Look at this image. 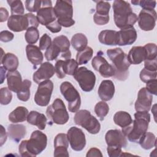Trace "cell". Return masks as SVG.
Segmentation results:
<instances>
[{
  "label": "cell",
  "instance_id": "obj_1",
  "mask_svg": "<svg viewBox=\"0 0 157 157\" xmlns=\"http://www.w3.org/2000/svg\"><path fill=\"white\" fill-rule=\"evenodd\" d=\"M150 115L147 112H136L132 123L122 128V132L129 141L139 142L140 137L147 131Z\"/></svg>",
  "mask_w": 157,
  "mask_h": 157
},
{
  "label": "cell",
  "instance_id": "obj_2",
  "mask_svg": "<svg viewBox=\"0 0 157 157\" xmlns=\"http://www.w3.org/2000/svg\"><path fill=\"white\" fill-rule=\"evenodd\" d=\"M113 10L115 24L120 29L133 26L137 21V15L132 12L130 4L127 1H114Z\"/></svg>",
  "mask_w": 157,
  "mask_h": 157
},
{
  "label": "cell",
  "instance_id": "obj_3",
  "mask_svg": "<svg viewBox=\"0 0 157 157\" xmlns=\"http://www.w3.org/2000/svg\"><path fill=\"white\" fill-rule=\"evenodd\" d=\"M47 145V136L40 131H33L29 140L21 141L18 151L21 156H36L42 153Z\"/></svg>",
  "mask_w": 157,
  "mask_h": 157
},
{
  "label": "cell",
  "instance_id": "obj_4",
  "mask_svg": "<svg viewBox=\"0 0 157 157\" xmlns=\"http://www.w3.org/2000/svg\"><path fill=\"white\" fill-rule=\"evenodd\" d=\"M107 54L115 70L113 77L119 80H125L128 77V69L131 65L127 55L120 48L108 49Z\"/></svg>",
  "mask_w": 157,
  "mask_h": 157
},
{
  "label": "cell",
  "instance_id": "obj_5",
  "mask_svg": "<svg viewBox=\"0 0 157 157\" xmlns=\"http://www.w3.org/2000/svg\"><path fill=\"white\" fill-rule=\"evenodd\" d=\"M54 12L58 23L65 28L75 24L73 19L72 2L69 0H58L54 7Z\"/></svg>",
  "mask_w": 157,
  "mask_h": 157
},
{
  "label": "cell",
  "instance_id": "obj_6",
  "mask_svg": "<svg viewBox=\"0 0 157 157\" xmlns=\"http://www.w3.org/2000/svg\"><path fill=\"white\" fill-rule=\"evenodd\" d=\"M46 115L50 121L57 124H66L69 119V115L66 110L65 104L63 101L59 98L56 99L53 102L47 107Z\"/></svg>",
  "mask_w": 157,
  "mask_h": 157
},
{
  "label": "cell",
  "instance_id": "obj_7",
  "mask_svg": "<svg viewBox=\"0 0 157 157\" xmlns=\"http://www.w3.org/2000/svg\"><path fill=\"white\" fill-rule=\"evenodd\" d=\"M76 124L85 128L92 134H98L101 129V124L98 120L87 110H78L74 117Z\"/></svg>",
  "mask_w": 157,
  "mask_h": 157
},
{
  "label": "cell",
  "instance_id": "obj_8",
  "mask_svg": "<svg viewBox=\"0 0 157 157\" xmlns=\"http://www.w3.org/2000/svg\"><path fill=\"white\" fill-rule=\"evenodd\" d=\"M60 91L68 102V109L71 112H77L81 105L80 94L75 87L69 82H64L60 85Z\"/></svg>",
  "mask_w": 157,
  "mask_h": 157
},
{
  "label": "cell",
  "instance_id": "obj_9",
  "mask_svg": "<svg viewBox=\"0 0 157 157\" xmlns=\"http://www.w3.org/2000/svg\"><path fill=\"white\" fill-rule=\"evenodd\" d=\"M73 76L83 91L90 92L94 88L96 83V75L86 67L78 68Z\"/></svg>",
  "mask_w": 157,
  "mask_h": 157
},
{
  "label": "cell",
  "instance_id": "obj_10",
  "mask_svg": "<svg viewBox=\"0 0 157 157\" xmlns=\"http://www.w3.org/2000/svg\"><path fill=\"white\" fill-rule=\"evenodd\" d=\"M53 90V83L50 80H47L40 83L34 96L36 104L42 107L47 105L50 102Z\"/></svg>",
  "mask_w": 157,
  "mask_h": 157
},
{
  "label": "cell",
  "instance_id": "obj_11",
  "mask_svg": "<svg viewBox=\"0 0 157 157\" xmlns=\"http://www.w3.org/2000/svg\"><path fill=\"white\" fill-rule=\"evenodd\" d=\"M71 147L74 151H82L86 145L85 135L83 131L75 126L71 127L67 133Z\"/></svg>",
  "mask_w": 157,
  "mask_h": 157
},
{
  "label": "cell",
  "instance_id": "obj_12",
  "mask_svg": "<svg viewBox=\"0 0 157 157\" xmlns=\"http://www.w3.org/2000/svg\"><path fill=\"white\" fill-rule=\"evenodd\" d=\"M37 18L40 24L47 26L57 20L51 1H42V6L37 12Z\"/></svg>",
  "mask_w": 157,
  "mask_h": 157
},
{
  "label": "cell",
  "instance_id": "obj_13",
  "mask_svg": "<svg viewBox=\"0 0 157 157\" xmlns=\"http://www.w3.org/2000/svg\"><path fill=\"white\" fill-rule=\"evenodd\" d=\"M95 56L91 61V64L94 69L98 71L100 75L105 78L113 77L115 75V70L110 64H109L105 58L99 52Z\"/></svg>",
  "mask_w": 157,
  "mask_h": 157
},
{
  "label": "cell",
  "instance_id": "obj_14",
  "mask_svg": "<svg viewBox=\"0 0 157 157\" xmlns=\"http://www.w3.org/2000/svg\"><path fill=\"white\" fill-rule=\"evenodd\" d=\"M138 25L140 28L145 31L154 29L156 21V12L155 9H142L137 17Z\"/></svg>",
  "mask_w": 157,
  "mask_h": 157
},
{
  "label": "cell",
  "instance_id": "obj_15",
  "mask_svg": "<svg viewBox=\"0 0 157 157\" xmlns=\"http://www.w3.org/2000/svg\"><path fill=\"white\" fill-rule=\"evenodd\" d=\"M96 2V13L93 17L94 21L98 25H106L109 21L110 4L109 2L104 1H98Z\"/></svg>",
  "mask_w": 157,
  "mask_h": 157
},
{
  "label": "cell",
  "instance_id": "obj_16",
  "mask_svg": "<svg viewBox=\"0 0 157 157\" xmlns=\"http://www.w3.org/2000/svg\"><path fill=\"white\" fill-rule=\"evenodd\" d=\"M153 101L152 94L146 89L141 88L138 93L137 98L135 102L136 112H147L150 110Z\"/></svg>",
  "mask_w": 157,
  "mask_h": 157
},
{
  "label": "cell",
  "instance_id": "obj_17",
  "mask_svg": "<svg viewBox=\"0 0 157 157\" xmlns=\"http://www.w3.org/2000/svg\"><path fill=\"white\" fill-rule=\"evenodd\" d=\"M55 73V67L49 62L42 63L38 69L33 74V78L38 85L47 80H49Z\"/></svg>",
  "mask_w": 157,
  "mask_h": 157
},
{
  "label": "cell",
  "instance_id": "obj_18",
  "mask_svg": "<svg viewBox=\"0 0 157 157\" xmlns=\"http://www.w3.org/2000/svg\"><path fill=\"white\" fill-rule=\"evenodd\" d=\"M105 139L107 146H117L121 148H126L127 146L126 136L119 129L109 130L105 134Z\"/></svg>",
  "mask_w": 157,
  "mask_h": 157
},
{
  "label": "cell",
  "instance_id": "obj_19",
  "mask_svg": "<svg viewBox=\"0 0 157 157\" xmlns=\"http://www.w3.org/2000/svg\"><path fill=\"white\" fill-rule=\"evenodd\" d=\"M137 32L134 26H129L120 29L118 31L117 45L124 46L132 44L137 39Z\"/></svg>",
  "mask_w": 157,
  "mask_h": 157
},
{
  "label": "cell",
  "instance_id": "obj_20",
  "mask_svg": "<svg viewBox=\"0 0 157 157\" xmlns=\"http://www.w3.org/2000/svg\"><path fill=\"white\" fill-rule=\"evenodd\" d=\"M9 29L14 32H21L29 28L28 20L25 15H11L7 20Z\"/></svg>",
  "mask_w": 157,
  "mask_h": 157
},
{
  "label": "cell",
  "instance_id": "obj_21",
  "mask_svg": "<svg viewBox=\"0 0 157 157\" xmlns=\"http://www.w3.org/2000/svg\"><path fill=\"white\" fill-rule=\"evenodd\" d=\"M69 140L67 134L59 133L57 134L54 139V156H69L67 148Z\"/></svg>",
  "mask_w": 157,
  "mask_h": 157
},
{
  "label": "cell",
  "instance_id": "obj_22",
  "mask_svg": "<svg viewBox=\"0 0 157 157\" xmlns=\"http://www.w3.org/2000/svg\"><path fill=\"white\" fill-rule=\"evenodd\" d=\"M98 94L103 101H109L112 99L115 93V86L112 80H104L101 82L99 88Z\"/></svg>",
  "mask_w": 157,
  "mask_h": 157
},
{
  "label": "cell",
  "instance_id": "obj_23",
  "mask_svg": "<svg viewBox=\"0 0 157 157\" xmlns=\"http://www.w3.org/2000/svg\"><path fill=\"white\" fill-rule=\"evenodd\" d=\"M40 50L39 47L34 45L29 44L26 47L27 58L34 66L41 64L43 61L44 56Z\"/></svg>",
  "mask_w": 157,
  "mask_h": 157
},
{
  "label": "cell",
  "instance_id": "obj_24",
  "mask_svg": "<svg viewBox=\"0 0 157 157\" xmlns=\"http://www.w3.org/2000/svg\"><path fill=\"white\" fill-rule=\"evenodd\" d=\"M7 86L9 89L15 93H18L23 84L22 78L20 73L18 71H9L6 75Z\"/></svg>",
  "mask_w": 157,
  "mask_h": 157
},
{
  "label": "cell",
  "instance_id": "obj_25",
  "mask_svg": "<svg viewBox=\"0 0 157 157\" xmlns=\"http://www.w3.org/2000/svg\"><path fill=\"white\" fill-rule=\"evenodd\" d=\"M127 56L131 64H139L146 58L145 49L141 46L132 47Z\"/></svg>",
  "mask_w": 157,
  "mask_h": 157
},
{
  "label": "cell",
  "instance_id": "obj_26",
  "mask_svg": "<svg viewBox=\"0 0 157 157\" xmlns=\"http://www.w3.org/2000/svg\"><path fill=\"white\" fill-rule=\"evenodd\" d=\"M26 134V127L21 124H11L8 126L7 134L9 138L15 142H18Z\"/></svg>",
  "mask_w": 157,
  "mask_h": 157
},
{
  "label": "cell",
  "instance_id": "obj_27",
  "mask_svg": "<svg viewBox=\"0 0 157 157\" xmlns=\"http://www.w3.org/2000/svg\"><path fill=\"white\" fill-rule=\"evenodd\" d=\"M26 120L28 123L36 126L40 130H44L45 128L47 118L43 113L37 111H31L28 115Z\"/></svg>",
  "mask_w": 157,
  "mask_h": 157
},
{
  "label": "cell",
  "instance_id": "obj_28",
  "mask_svg": "<svg viewBox=\"0 0 157 157\" xmlns=\"http://www.w3.org/2000/svg\"><path fill=\"white\" fill-rule=\"evenodd\" d=\"M99 42L107 45H116L118 43V31L115 30H103L98 36Z\"/></svg>",
  "mask_w": 157,
  "mask_h": 157
},
{
  "label": "cell",
  "instance_id": "obj_29",
  "mask_svg": "<svg viewBox=\"0 0 157 157\" xmlns=\"http://www.w3.org/2000/svg\"><path fill=\"white\" fill-rule=\"evenodd\" d=\"M1 63L4 67L9 71H16L18 66V59L16 55L12 53H7L1 55Z\"/></svg>",
  "mask_w": 157,
  "mask_h": 157
},
{
  "label": "cell",
  "instance_id": "obj_30",
  "mask_svg": "<svg viewBox=\"0 0 157 157\" xmlns=\"http://www.w3.org/2000/svg\"><path fill=\"white\" fill-rule=\"evenodd\" d=\"M28 110L23 106H18L9 115V120L12 123H20L27 120Z\"/></svg>",
  "mask_w": 157,
  "mask_h": 157
},
{
  "label": "cell",
  "instance_id": "obj_31",
  "mask_svg": "<svg viewBox=\"0 0 157 157\" xmlns=\"http://www.w3.org/2000/svg\"><path fill=\"white\" fill-rule=\"evenodd\" d=\"M132 121L130 114L124 111H118L113 116L114 123L122 128L130 125Z\"/></svg>",
  "mask_w": 157,
  "mask_h": 157
},
{
  "label": "cell",
  "instance_id": "obj_32",
  "mask_svg": "<svg viewBox=\"0 0 157 157\" xmlns=\"http://www.w3.org/2000/svg\"><path fill=\"white\" fill-rule=\"evenodd\" d=\"M71 43L75 50L80 52L87 47L88 39L83 33H77L72 37Z\"/></svg>",
  "mask_w": 157,
  "mask_h": 157
},
{
  "label": "cell",
  "instance_id": "obj_33",
  "mask_svg": "<svg viewBox=\"0 0 157 157\" xmlns=\"http://www.w3.org/2000/svg\"><path fill=\"white\" fill-rule=\"evenodd\" d=\"M156 139L155 134L151 132H146L139 139L140 145L145 150H149L156 146Z\"/></svg>",
  "mask_w": 157,
  "mask_h": 157
},
{
  "label": "cell",
  "instance_id": "obj_34",
  "mask_svg": "<svg viewBox=\"0 0 157 157\" xmlns=\"http://www.w3.org/2000/svg\"><path fill=\"white\" fill-rule=\"evenodd\" d=\"M93 50L91 47H86L82 51L78 52L76 55V61L78 65L86 64L92 58Z\"/></svg>",
  "mask_w": 157,
  "mask_h": 157
},
{
  "label": "cell",
  "instance_id": "obj_35",
  "mask_svg": "<svg viewBox=\"0 0 157 157\" xmlns=\"http://www.w3.org/2000/svg\"><path fill=\"white\" fill-rule=\"evenodd\" d=\"M31 86V82L29 80L25 79L23 81L22 86L20 90L17 93L19 100L26 102L28 101L30 97V87Z\"/></svg>",
  "mask_w": 157,
  "mask_h": 157
},
{
  "label": "cell",
  "instance_id": "obj_36",
  "mask_svg": "<svg viewBox=\"0 0 157 157\" xmlns=\"http://www.w3.org/2000/svg\"><path fill=\"white\" fill-rule=\"evenodd\" d=\"M52 42H53L59 47L61 50V54L66 53L69 50L70 42L68 38L64 35H61L56 37L55 38H54Z\"/></svg>",
  "mask_w": 157,
  "mask_h": 157
},
{
  "label": "cell",
  "instance_id": "obj_37",
  "mask_svg": "<svg viewBox=\"0 0 157 157\" xmlns=\"http://www.w3.org/2000/svg\"><path fill=\"white\" fill-rule=\"evenodd\" d=\"M12 15H23L25 12V9L23 3L20 0H8Z\"/></svg>",
  "mask_w": 157,
  "mask_h": 157
},
{
  "label": "cell",
  "instance_id": "obj_38",
  "mask_svg": "<svg viewBox=\"0 0 157 157\" xmlns=\"http://www.w3.org/2000/svg\"><path fill=\"white\" fill-rule=\"evenodd\" d=\"M109 111V107L105 101L98 102L94 107V112L99 118L101 121H102L104 117L108 114Z\"/></svg>",
  "mask_w": 157,
  "mask_h": 157
},
{
  "label": "cell",
  "instance_id": "obj_39",
  "mask_svg": "<svg viewBox=\"0 0 157 157\" xmlns=\"http://www.w3.org/2000/svg\"><path fill=\"white\" fill-rule=\"evenodd\" d=\"M26 41L29 44H36L39 38V32L35 27H29L27 29L25 34Z\"/></svg>",
  "mask_w": 157,
  "mask_h": 157
},
{
  "label": "cell",
  "instance_id": "obj_40",
  "mask_svg": "<svg viewBox=\"0 0 157 157\" xmlns=\"http://www.w3.org/2000/svg\"><path fill=\"white\" fill-rule=\"evenodd\" d=\"M78 64L76 60L74 59H69L64 60L63 68L66 74L69 75H74L75 71L78 69Z\"/></svg>",
  "mask_w": 157,
  "mask_h": 157
},
{
  "label": "cell",
  "instance_id": "obj_41",
  "mask_svg": "<svg viewBox=\"0 0 157 157\" xmlns=\"http://www.w3.org/2000/svg\"><path fill=\"white\" fill-rule=\"evenodd\" d=\"M60 53L61 50L59 47L52 42L51 45L46 50L44 54L45 57L47 61H53L57 58Z\"/></svg>",
  "mask_w": 157,
  "mask_h": 157
},
{
  "label": "cell",
  "instance_id": "obj_42",
  "mask_svg": "<svg viewBox=\"0 0 157 157\" xmlns=\"http://www.w3.org/2000/svg\"><path fill=\"white\" fill-rule=\"evenodd\" d=\"M144 47L146 51V58L145 60H153L157 59V47L155 44L148 43Z\"/></svg>",
  "mask_w": 157,
  "mask_h": 157
},
{
  "label": "cell",
  "instance_id": "obj_43",
  "mask_svg": "<svg viewBox=\"0 0 157 157\" xmlns=\"http://www.w3.org/2000/svg\"><path fill=\"white\" fill-rule=\"evenodd\" d=\"M12 99V94L9 88L2 87L0 90V103L2 105L9 104Z\"/></svg>",
  "mask_w": 157,
  "mask_h": 157
},
{
  "label": "cell",
  "instance_id": "obj_44",
  "mask_svg": "<svg viewBox=\"0 0 157 157\" xmlns=\"http://www.w3.org/2000/svg\"><path fill=\"white\" fill-rule=\"evenodd\" d=\"M157 76V71H152L148 70L145 68H144L140 72V80L144 82L147 83L151 80L156 78Z\"/></svg>",
  "mask_w": 157,
  "mask_h": 157
},
{
  "label": "cell",
  "instance_id": "obj_45",
  "mask_svg": "<svg viewBox=\"0 0 157 157\" xmlns=\"http://www.w3.org/2000/svg\"><path fill=\"white\" fill-rule=\"evenodd\" d=\"M25 3L27 10L31 12H37L42 6V1L40 0H27Z\"/></svg>",
  "mask_w": 157,
  "mask_h": 157
},
{
  "label": "cell",
  "instance_id": "obj_46",
  "mask_svg": "<svg viewBox=\"0 0 157 157\" xmlns=\"http://www.w3.org/2000/svg\"><path fill=\"white\" fill-rule=\"evenodd\" d=\"M52 39L47 34H44L39 40V48L41 50H47L52 44Z\"/></svg>",
  "mask_w": 157,
  "mask_h": 157
},
{
  "label": "cell",
  "instance_id": "obj_47",
  "mask_svg": "<svg viewBox=\"0 0 157 157\" xmlns=\"http://www.w3.org/2000/svg\"><path fill=\"white\" fill-rule=\"evenodd\" d=\"M63 63H64V60L59 59L56 62L55 65V73L59 78H63L65 77L66 75L64 71Z\"/></svg>",
  "mask_w": 157,
  "mask_h": 157
},
{
  "label": "cell",
  "instance_id": "obj_48",
  "mask_svg": "<svg viewBox=\"0 0 157 157\" xmlns=\"http://www.w3.org/2000/svg\"><path fill=\"white\" fill-rule=\"evenodd\" d=\"M107 151L110 157L121 156L123 153L121 148L117 146H107Z\"/></svg>",
  "mask_w": 157,
  "mask_h": 157
},
{
  "label": "cell",
  "instance_id": "obj_49",
  "mask_svg": "<svg viewBox=\"0 0 157 157\" xmlns=\"http://www.w3.org/2000/svg\"><path fill=\"white\" fill-rule=\"evenodd\" d=\"M156 1H150V0H142L139 1V5L142 7L143 9L152 10L156 7Z\"/></svg>",
  "mask_w": 157,
  "mask_h": 157
},
{
  "label": "cell",
  "instance_id": "obj_50",
  "mask_svg": "<svg viewBox=\"0 0 157 157\" xmlns=\"http://www.w3.org/2000/svg\"><path fill=\"white\" fill-rule=\"evenodd\" d=\"M14 37V35L12 33L4 30L0 33V40L3 42H8L11 41Z\"/></svg>",
  "mask_w": 157,
  "mask_h": 157
},
{
  "label": "cell",
  "instance_id": "obj_51",
  "mask_svg": "<svg viewBox=\"0 0 157 157\" xmlns=\"http://www.w3.org/2000/svg\"><path fill=\"white\" fill-rule=\"evenodd\" d=\"M156 78L151 80L146 83V89L151 94L154 95L157 94V89H156Z\"/></svg>",
  "mask_w": 157,
  "mask_h": 157
},
{
  "label": "cell",
  "instance_id": "obj_52",
  "mask_svg": "<svg viewBox=\"0 0 157 157\" xmlns=\"http://www.w3.org/2000/svg\"><path fill=\"white\" fill-rule=\"evenodd\" d=\"M25 15L26 16V17L28 20L29 28V27H35L37 28L39 26V23L37 20L36 16H35L34 14H33L31 13H26Z\"/></svg>",
  "mask_w": 157,
  "mask_h": 157
},
{
  "label": "cell",
  "instance_id": "obj_53",
  "mask_svg": "<svg viewBox=\"0 0 157 157\" xmlns=\"http://www.w3.org/2000/svg\"><path fill=\"white\" fill-rule=\"evenodd\" d=\"M144 68L152 71H156L157 70V59L153 60H145L144 61Z\"/></svg>",
  "mask_w": 157,
  "mask_h": 157
},
{
  "label": "cell",
  "instance_id": "obj_54",
  "mask_svg": "<svg viewBox=\"0 0 157 157\" xmlns=\"http://www.w3.org/2000/svg\"><path fill=\"white\" fill-rule=\"evenodd\" d=\"M46 28L53 33H58L61 30V26L58 23L57 20L47 25Z\"/></svg>",
  "mask_w": 157,
  "mask_h": 157
},
{
  "label": "cell",
  "instance_id": "obj_55",
  "mask_svg": "<svg viewBox=\"0 0 157 157\" xmlns=\"http://www.w3.org/2000/svg\"><path fill=\"white\" fill-rule=\"evenodd\" d=\"M86 156V157H93V156L102 157V154L99 149L93 147V148H90L88 151Z\"/></svg>",
  "mask_w": 157,
  "mask_h": 157
},
{
  "label": "cell",
  "instance_id": "obj_56",
  "mask_svg": "<svg viewBox=\"0 0 157 157\" xmlns=\"http://www.w3.org/2000/svg\"><path fill=\"white\" fill-rule=\"evenodd\" d=\"M9 17V12L4 7L0 8V21L4 22L8 20Z\"/></svg>",
  "mask_w": 157,
  "mask_h": 157
},
{
  "label": "cell",
  "instance_id": "obj_57",
  "mask_svg": "<svg viewBox=\"0 0 157 157\" xmlns=\"http://www.w3.org/2000/svg\"><path fill=\"white\" fill-rule=\"evenodd\" d=\"M7 140V134L5 129L2 125H1V138H0V145L2 146Z\"/></svg>",
  "mask_w": 157,
  "mask_h": 157
},
{
  "label": "cell",
  "instance_id": "obj_58",
  "mask_svg": "<svg viewBox=\"0 0 157 157\" xmlns=\"http://www.w3.org/2000/svg\"><path fill=\"white\" fill-rule=\"evenodd\" d=\"M139 1H138V0H136V1H131V3H132V4H134V5H135V6H136V5H139Z\"/></svg>",
  "mask_w": 157,
  "mask_h": 157
}]
</instances>
